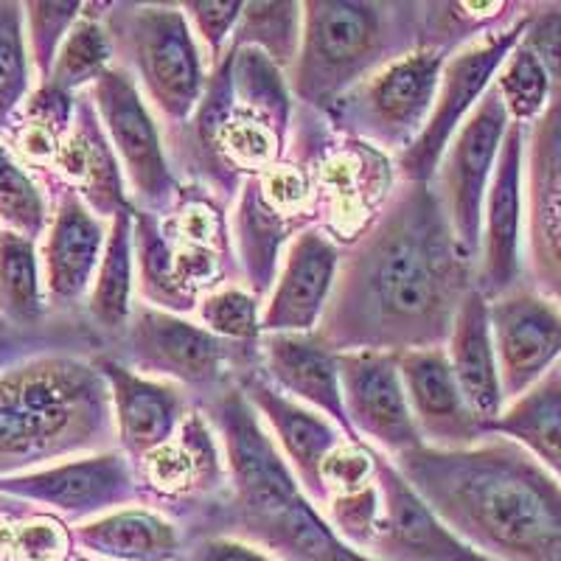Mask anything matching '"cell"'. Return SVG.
I'll use <instances>...</instances> for the list:
<instances>
[{"label": "cell", "mask_w": 561, "mask_h": 561, "mask_svg": "<svg viewBox=\"0 0 561 561\" xmlns=\"http://www.w3.org/2000/svg\"><path fill=\"white\" fill-rule=\"evenodd\" d=\"M133 466L140 500L158 511L183 508L185 514V505L210 511L228 491L222 444L199 408L185 415L169 444Z\"/></svg>", "instance_id": "obj_14"}, {"label": "cell", "mask_w": 561, "mask_h": 561, "mask_svg": "<svg viewBox=\"0 0 561 561\" xmlns=\"http://www.w3.org/2000/svg\"><path fill=\"white\" fill-rule=\"evenodd\" d=\"M54 163L70 183L68 192H77L96 217L113 219L122 210L133 208L127 185H124V172L118 169V154L99 124L90 90L77 93L73 99V118L59 140Z\"/></svg>", "instance_id": "obj_26"}, {"label": "cell", "mask_w": 561, "mask_h": 561, "mask_svg": "<svg viewBox=\"0 0 561 561\" xmlns=\"http://www.w3.org/2000/svg\"><path fill=\"white\" fill-rule=\"evenodd\" d=\"M0 312L18 323H34L43 314L34 242L12 230H0Z\"/></svg>", "instance_id": "obj_34"}, {"label": "cell", "mask_w": 561, "mask_h": 561, "mask_svg": "<svg viewBox=\"0 0 561 561\" xmlns=\"http://www.w3.org/2000/svg\"><path fill=\"white\" fill-rule=\"evenodd\" d=\"M528 12L514 20L511 26L483 34L474 43L449 54L444 70H440L438 96H435V107L430 113L427 127L421 129L419 138L413 140V147L393 158L396 180H402V183H433L449 140L458 135L466 118L474 113L480 99L485 96V90L494 84L505 59L523 43Z\"/></svg>", "instance_id": "obj_11"}, {"label": "cell", "mask_w": 561, "mask_h": 561, "mask_svg": "<svg viewBox=\"0 0 561 561\" xmlns=\"http://www.w3.org/2000/svg\"><path fill=\"white\" fill-rule=\"evenodd\" d=\"M345 415L357 438L399 458L424 447L408 393H404L399 354L390 351H345L337 354Z\"/></svg>", "instance_id": "obj_17"}, {"label": "cell", "mask_w": 561, "mask_h": 561, "mask_svg": "<svg viewBox=\"0 0 561 561\" xmlns=\"http://www.w3.org/2000/svg\"><path fill=\"white\" fill-rule=\"evenodd\" d=\"M113 43L104 28L93 14H84L77 20V26L70 28L65 37L62 48L57 54V62L51 68V77L45 82V88L57 90V93H77L84 84H93L104 70L110 68L113 59Z\"/></svg>", "instance_id": "obj_33"}, {"label": "cell", "mask_w": 561, "mask_h": 561, "mask_svg": "<svg viewBox=\"0 0 561 561\" xmlns=\"http://www.w3.org/2000/svg\"><path fill=\"white\" fill-rule=\"evenodd\" d=\"M474 270L433 183L399 180L379 217L340 255L314 334L334 354L447 348Z\"/></svg>", "instance_id": "obj_1"}, {"label": "cell", "mask_w": 561, "mask_h": 561, "mask_svg": "<svg viewBox=\"0 0 561 561\" xmlns=\"http://www.w3.org/2000/svg\"><path fill=\"white\" fill-rule=\"evenodd\" d=\"M138 293L163 312H197L208 293L222 287L233 264L225 203L203 185H180L163 214L135 210Z\"/></svg>", "instance_id": "obj_7"}, {"label": "cell", "mask_w": 561, "mask_h": 561, "mask_svg": "<svg viewBox=\"0 0 561 561\" xmlns=\"http://www.w3.org/2000/svg\"><path fill=\"white\" fill-rule=\"evenodd\" d=\"M18 545L28 561H57L68 550V534L57 519H34L23 525Z\"/></svg>", "instance_id": "obj_43"}, {"label": "cell", "mask_w": 561, "mask_h": 561, "mask_svg": "<svg viewBox=\"0 0 561 561\" xmlns=\"http://www.w3.org/2000/svg\"><path fill=\"white\" fill-rule=\"evenodd\" d=\"M96 365L113 393L118 447L133 463H138L169 444L185 415L192 413L188 390L167 379L144 377L122 359L99 357Z\"/></svg>", "instance_id": "obj_24"}, {"label": "cell", "mask_w": 561, "mask_h": 561, "mask_svg": "<svg viewBox=\"0 0 561 561\" xmlns=\"http://www.w3.org/2000/svg\"><path fill=\"white\" fill-rule=\"evenodd\" d=\"M124 365L152 379H167L188 393H217L233 382L239 365L253 354L250 345L228 343L185 314L138 304L122 334Z\"/></svg>", "instance_id": "obj_10"}, {"label": "cell", "mask_w": 561, "mask_h": 561, "mask_svg": "<svg viewBox=\"0 0 561 561\" xmlns=\"http://www.w3.org/2000/svg\"><path fill=\"white\" fill-rule=\"evenodd\" d=\"M199 410L222 444L228 469V491L208 511L219 534L264 550L273 561H374L325 523L237 382L205 396Z\"/></svg>", "instance_id": "obj_3"}, {"label": "cell", "mask_w": 561, "mask_h": 561, "mask_svg": "<svg viewBox=\"0 0 561 561\" xmlns=\"http://www.w3.org/2000/svg\"><path fill=\"white\" fill-rule=\"evenodd\" d=\"M77 542L113 561H180L178 525L149 508H118L82 525Z\"/></svg>", "instance_id": "obj_29"}, {"label": "cell", "mask_w": 561, "mask_h": 561, "mask_svg": "<svg viewBox=\"0 0 561 561\" xmlns=\"http://www.w3.org/2000/svg\"><path fill=\"white\" fill-rule=\"evenodd\" d=\"M133 262H135V208L122 210L110 225L102 264H99L93 293H90V318L99 329L122 337L133 318Z\"/></svg>", "instance_id": "obj_31"}, {"label": "cell", "mask_w": 561, "mask_h": 561, "mask_svg": "<svg viewBox=\"0 0 561 561\" xmlns=\"http://www.w3.org/2000/svg\"><path fill=\"white\" fill-rule=\"evenodd\" d=\"M559 368H561V363H559Z\"/></svg>", "instance_id": "obj_46"}, {"label": "cell", "mask_w": 561, "mask_h": 561, "mask_svg": "<svg viewBox=\"0 0 561 561\" xmlns=\"http://www.w3.org/2000/svg\"><path fill=\"white\" fill-rule=\"evenodd\" d=\"M435 517L491 561H561V480L517 440L485 435L463 449L393 458Z\"/></svg>", "instance_id": "obj_2"}, {"label": "cell", "mask_w": 561, "mask_h": 561, "mask_svg": "<svg viewBox=\"0 0 561 561\" xmlns=\"http://www.w3.org/2000/svg\"><path fill=\"white\" fill-rule=\"evenodd\" d=\"M494 88L503 96L511 122L523 124V127L539 122L553 102V82H550L548 70L523 43L505 59L497 79H494Z\"/></svg>", "instance_id": "obj_35"}, {"label": "cell", "mask_w": 561, "mask_h": 561, "mask_svg": "<svg viewBox=\"0 0 561 561\" xmlns=\"http://www.w3.org/2000/svg\"><path fill=\"white\" fill-rule=\"evenodd\" d=\"M262 298H255L250 289L219 287L205 295L197 304L199 325L210 334L237 345H255L262 337Z\"/></svg>", "instance_id": "obj_36"}, {"label": "cell", "mask_w": 561, "mask_h": 561, "mask_svg": "<svg viewBox=\"0 0 561 561\" xmlns=\"http://www.w3.org/2000/svg\"><path fill=\"white\" fill-rule=\"evenodd\" d=\"M183 561H273L264 550L230 536H205L192 545Z\"/></svg>", "instance_id": "obj_44"}, {"label": "cell", "mask_w": 561, "mask_h": 561, "mask_svg": "<svg viewBox=\"0 0 561 561\" xmlns=\"http://www.w3.org/2000/svg\"><path fill=\"white\" fill-rule=\"evenodd\" d=\"M505 404L517 402L561 359V309L534 287L489 300Z\"/></svg>", "instance_id": "obj_19"}, {"label": "cell", "mask_w": 561, "mask_h": 561, "mask_svg": "<svg viewBox=\"0 0 561 561\" xmlns=\"http://www.w3.org/2000/svg\"><path fill=\"white\" fill-rule=\"evenodd\" d=\"M118 444L96 359L39 357L0 377V474Z\"/></svg>", "instance_id": "obj_5"}, {"label": "cell", "mask_w": 561, "mask_h": 561, "mask_svg": "<svg viewBox=\"0 0 561 561\" xmlns=\"http://www.w3.org/2000/svg\"><path fill=\"white\" fill-rule=\"evenodd\" d=\"M447 357L455 370L466 402L483 424H491L505 410L503 385H500L497 351L491 337L489 298L472 289L455 318L447 343Z\"/></svg>", "instance_id": "obj_28"}, {"label": "cell", "mask_w": 561, "mask_h": 561, "mask_svg": "<svg viewBox=\"0 0 561 561\" xmlns=\"http://www.w3.org/2000/svg\"><path fill=\"white\" fill-rule=\"evenodd\" d=\"M300 37H304V3L273 0V3H244L230 45L255 48L280 70H289L298 59Z\"/></svg>", "instance_id": "obj_32"}, {"label": "cell", "mask_w": 561, "mask_h": 561, "mask_svg": "<svg viewBox=\"0 0 561 561\" xmlns=\"http://www.w3.org/2000/svg\"><path fill=\"white\" fill-rule=\"evenodd\" d=\"M523 45L548 70L553 82V96H561V3H539L530 7Z\"/></svg>", "instance_id": "obj_42"}, {"label": "cell", "mask_w": 561, "mask_h": 561, "mask_svg": "<svg viewBox=\"0 0 561 561\" xmlns=\"http://www.w3.org/2000/svg\"><path fill=\"white\" fill-rule=\"evenodd\" d=\"M419 3H304V37L289 90L300 107L325 113L351 88L421 48Z\"/></svg>", "instance_id": "obj_6"}, {"label": "cell", "mask_w": 561, "mask_h": 561, "mask_svg": "<svg viewBox=\"0 0 561 561\" xmlns=\"http://www.w3.org/2000/svg\"><path fill=\"white\" fill-rule=\"evenodd\" d=\"M0 489L23 500L51 505L68 517H93L140 500L133 460L113 449L23 478L0 480Z\"/></svg>", "instance_id": "obj_22"}, {"label": "cell", "mask_w": 561, "mask_h": 561, "mask_svg": "<svg viewBox=\"0 0 561 561\" xmlns=\"http://www.w3.org/2000/svg\"><path fill=\"white\" fill-rule=\"evenodd\" d=\"M525 188V264L530 287L561 309V96L530 124Z\"/></svg>", "instance_id": "obj_16"}, {"label": "cell", "mask_w": 561, "mask_h": 561, "mask_svg": "<svg viewBox=\"0 0 561 561\" xmlns=\"http://www.w3.org/2000/svg\"><path fill=\"white\" fill-rule=\"evenodd\" d=\"M293 90L278 65L255 48L230 45L208 73L185 124L169 127L174 174L203 185L225 205L248 178L284 160L293 133Z\"/></svg>", "instance_id": "obj_4"}, {"label": "cell", "mask_w": 561, "mask_h": 561, "mask_svg": "<svg viewBox=\"0 0 561 561\" xmlns=\"http://www.w3.org/2000/svg\"><path fill=\"white\" fill-rule=\"evenodd\" d=\"M104 18L118 65L133 73L149 107L167 127L185 124L203 99L205 59L183 7L115 3Z\"/></svg>", "instance_id": "obj_8"}, {"label": "cell", "mask_w": 561, "mask_h": 561, "mask_svg": "<svg viewBox=\"0 0 561 561\" xmlns=\"http://www.w3.org/2000/svg\"><path fill=\"white\" fill-rule=\"evenodd\" d=\"M79 561H90V559H79Z\"/></svg>", "instance_id": "obj_45"}, {"label": "cell", "mask_w": 561, "mask_h": 561, "mask_svg": "<svg viewBox=\"0 0 561 561\" xmlns=\"http://www.w3.org/2000/svg\"><path fill=\"white\" fill-rule=\"evenodd\" d=\"M90 96L96 104L104 133L122 160L124 180L135 197V210L163 214L172 208L183 183L174 174L152 107L140 93L133 73L122 65H110L90 84Z\"/></svg>", "instance_id": "obj_12"}, {"label": "cell", "mask_w": 561, "mask_h": 561, "mask_svg": "<svg viewBox=\"0 0 561 561\" xmlns=\"http://www.w3.org/2000/svg\"><path fill=\"white\" fill-rule=\"evenodd\" d=\"M180 7H183L203 48L208 51L210 68H214L228 54V39H233L230 34L237 32L244 3H239V0H222V3L219 0H188Z\"/></svg>", "instance_id": "obj_41"}, {"label": "cell", "mask_w": 561, "mask_h": 561, "mask_svg": "<svg viewBox=\"0 0 561 561\" xmlns=\"http://www.w3.org/2000/svg\"><path fill=\"white\" fill-rule=\"evenodd\" d=\"M444 62L447 54L430 48L396 59L340 96L323 113L325 122L337 135L363 140L396 158L413 147L421 129L427 127Z\"/></svg>", "instance_id": "obj_9"}, {"label": "cell", "mask_w": 561, "mask_h": 561, "mask_svg": "<svg viewBox=\"0 0 561 561\" xmlns=\"http://www.w3.org/2000/svg\"><path fill=\"white\" fill-rule=\"evenodd\" d=\"M28 43H32V59L37 65L39 77L48 82L57 54L62 48L70 28L82 18V3H28Z\"/></svg>", "instance_id": "obj_40"}, {"label": "cell", "mask_w": 561, "mask_h": 561, "mask_svg": "<svg viewBox=\"0 0 561 561\" xmlns=\"http://www.w3.org/2000/svg\"><path fill=\"white\" fill-rule=\"evenodd\" d=\"M259 365L280 393L332 419L348 440H359L345 415L337 354L318 334H262Z\"/></svg>", "instance_id": "obj_25"}, {"label": "cell", "mask_w": 561, "mask_h": 561, "mask_svg": "<svg viewBox=\"0 0 561 561\" xmlns=\"http://www.w3.org/2000/svg\"><path fill=\"white\" fill-rule=\"evenodd\" d=\"M233 382L242 388L255 413L262 415L270 435L278 444L280 455L287 458L289 469L298 478L300 489L314 505H325L323 463L345 440L343 430L332 419H325L318 410L295 402L287 393H280L259 365V348L239 365Z\"/></svg>", "instance_id": "obj_18"}, {"label": "cell", "mask_w": 561, "mask_h": 561, "mask_svg": "<svg viewBox=\"0 0 561 561\" xmlns=\"http://www.w3.org/2000/svg\"><path fill=\"white\" fill-rule=\"evenodd\" d=\"M511 115L505 110L500 90L491 84L485 96L466 118L463 127L449 140L440 158L433 188L438 194L460 250L478 267L480 233H483V205L489 194L491 174L497 167L500 147L508 133Z\"/></svg>", "instance_id": "obj_13"}, {"label": "cell", "mask_w": 561, "mask_h": 561, "mask_svg": "<svg viewBox=\"0 0 561 561\" xmlns=\"http://www.w3.org/2000/svg\"><path fill=\"white\" fill-rule=\"evenodd\" d=\"M525 133L528 127L523 124H508L485 194L474 289L489 300L523 287L519 278L525 270Z\"/></svg>", "instance_id": "obj_15"}, {"label": "cell", "mask_w": 561, "mask_h": 561, "mask_svg": "<svg viewBox=\"0 0 561 561\" xmlns=\"http://www.w3.org/2000/svg\"><path fill=\"white\" fill-rule=\"evenodd\" d=\"M0 219L7 230L32 242L45 230L43 194L3 144H0Z\"/></svg>", "instance_id": "obj_37"}, {"label": "cell", "mask_w": 561, "mask_h": 561, "mask_svg": "<svg viewBox=\"0 0 561 561\" xmlns=\"http://www.w3.org/2000/svg\"><path fill=\"white\" fill-rule=\"evenodd\" d=\"M399 370L424 447L463 449L489 435L466 402L447 348L404 351L399 354Z\"/></svg>", "instance_id": "obj_23"}, {"label": "cell", "mask_w": 561, "mask_h": 561, "mask_svg": "<svg viewBox=\"0 0 561 561\" xmlns=\"http://www.w3.org/2000/svg\"><path fill=\"white\" fill-rule=\"evenodd\" d=\"M340 244L323 230H304L284 250L273 293L262 312V334H312L332 298Z\"/></svg>", "instance_id": "obj_21"}, {"label": "cell", "mask_w": 561, "mask_h": 561, "mask_svg": "<svg viewBox=\"0 0 561 561\" xmlns=\"http://www.w3.org/2000/svg\"><path fill=\"white\" fill-rule=\"evenodd\" d=\"M325 508V523L332 525L334 534L351 545L354 550H368L370 542L377 539L379 519H382V491H379V474L377 483L365 485L351 494H337L329 497Z\"/></svg>", "instance_id": "obj_39"}, {"label": "cell", "mask_w": 561, "mask_h": 561, "mask_svg": "<svg viewBox=\"0 0 561 561\" xmlns=\"http://www.w3.org/2000/svg\"><path fill=\"white\" fill-rule=\"evenodd\" d=\"M377 474L382 491V519L370 542L374 561H491L458 539L440 523L413 485L396 469L393 458L377 449Z\"/></svg>", "instance_id": "obj_20"}, {"label": "cell", "mask_w": 561, "mask_h": 561, "mask_svg": "<svg viewBox=\"0 0 561 561\" xmlns=\"http://www.w3.org/2000/svg\"><path fill=\"white\" fill-rule=\"evenodd\" d=\"M107 233L77 192H65L45 242V284L57 304H77L96 280Z\"/></svg>", "instance_id": "obj_27"}, {"label": "cell", "mask_w": 561, "mask_h": 561, "mask_svg": "<svg viewBox=\"0 0 561 561\" xmlns=\"http://www.w3.org/2000/svg\"><path fill=\"white\" fill-rule=\"evenodd\" d=\"M28 93V57L23 43V12L0 3V127Z\"/></svg>", "instance_id": "obj_38"}, {"label": "cell", "mask_w": 561, "mask_h": 561, "mask_svg": "<svg viewBox=\"0 0 561 561\" xmlns=\"http://www.w3.org/2000/svg\"><path fill=\"white\" fill-rule=\"evenodd\" d=\"M485 433L505 435L528 449L553 478L561 480V368H550L517 402L505 404Z\"/></svg>", "instance_id": "obj_30"}]
</instances>
